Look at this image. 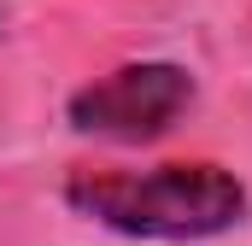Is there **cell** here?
<instances>
[{
    "label": "cell",
    "mask_w": 252,
    "mask_h": 246,
    "mask_svg": "<svg viewBox=\"0 0 252 246\" xmlns=\"http://www.w3.org/2000/svg\"><path fill=\"white\" fill-rule=\"evenodd\" d=\"M64 205L129 241H211L247 217V187L223 164H158V170H76Z\"/></svg>",
    "instance_id": "6da1fadb"
},
{
    "label": "cell",
    "mask_w": 252,
    "mask_h": 246,
    "mask_svg": "<svg viewBox=\"0 0 252 246\" xmlns=\"http://www.w3.org/2000/svg\"><path fill=\"white\" fill-rule=\"evenodd\" d=\"M193 106V76L176 59H141L118 64L94 82H82L64 106L70 129L106 135V141H153Z\"/></svg>",
    "instance_id": "7a4b0ae2"
},
{
    "label": "cell",
    "mask_w": 252,
    "mask_h": 246,
    "mask_svg": "<svg viewBox=\"0 0 252 246\" xmlns=\"http://www.w3.org/2000/svg\"><path fill=\"white\" fill-rule=\"evenodd\" d=\"M0 30H6V24H0Z\"/></svg>",
    "instance_id": "3957f363"
}]
</instances>
